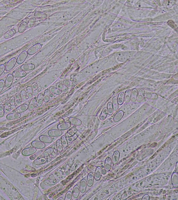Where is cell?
<instances>
[{"label": "cell", "instance_id": "6da1fadb", "mask_svg": "<svg viewBox=\"0 0 178 200\" xmlns=\"http://www.w3.org/2000/svg\"><path fill=\"white\" fill-rule=\"evenodd\" d=\"M41 48V45L40 44L37 43L32 46L28 49V54L32 55L39 51Z\"/></svg>", "mask_w": 178, "mask_h": 200}, {"label": "cell", "instance_id": "7a4b0ae2", "mask_svg": "<svg viewBox=\"0 0 178 200\" xmlns=\"http://www.w3.org/2000/svg\"><path fill=\"white\" fill-rule=\"evenodd\" d=\"M17 62V60L15 58H12L8 61L5 66V70L7 71H10L12 70Z\"/></svg>", "mask_w": 178, "mask_h": 200}, {"label": "cell", "instance_id": "3957f363", "mask_svg": "<svg viewBox=\"0 0 178 200\" xmlns=\"http://www.w3.org/2000/svg\"><path fill=\"white\" fill-rule=\"evenodd\" d=\"M28 53L27 51H24L19 55L17 59V63L19 64L23 63L28 56Z\"/></svg>", "mask_w": 178, "mask_h": 200}, {"label": "cell", "instance_id": "277c9868", "mask_svg": "<svg viewBox=\"0 0 178 200\" xmlns=\"http://www.w3.org/2000/svg\"><path fill=\"white\" fill-rule=\"evenodd\" d=\"M13 79L14 77L12 74H10L7 75L5 82V86L6 87L9 88L11 87L13 83Z\"/></svg>", "mask_w": 178, "mask_h": 200}, {"label": "cell", "instance_id": "5b68a950", "mask_svg": "<svg viewBox=\"0 0 178 200\" xmlns=\"http://www.w3.org/2000/svg\"><path fill=\"white\" fill-rule=\"evenodd\" d=\"M62 132L59 130H52L48 132V134L50 136L59 137L61 136Z\"/></svg>", "mask_w": 178, "mask_h": 200}, {"label": "cell", "instance_id": "8992f818", "mask_svg": "<svg viewBox=\"0 0 178 200\" xmlns=\"http://www.w3.org/2000/svg\"><path fill=\"white\" fill-rule=\"evenodd\" d=\"M71 124L69 123L64 122L60 124L57 126V129L58 130H63L68 129L70 127Z\"/></svg>", "mask_w": 178, "mask_h": 200}, {"label": "cell", "instance_id": "52a82bcc", "mask_svg": "<svg viewBox=\"0 0 178 200\" xmlns=\"http://www.w3.org/2000/svg\"><path fill=\"white\" fill-rule=\"evenodd\" d=\"M26 73L25 71H14L12 73L13 77L15 78H22L25 77Z\"/></svg>", "mask_w": 178, "mask_h": 200}, {"label": "cell", "instance_id": "ba28073f", "mask_svg": "<svg viewBox=\"0 0 178 200\" xmlns=\"http://www.w3.org/2000/svg\"><path fill=\"white\" fill-rule=\"evenodd\" d=\"M35 68V65L32 64L24 65L21 67V69L23 71L32 70Z\"/></svg>", "mask_w": 178, "mask_h": 200}, {"label": "cell", "instance_id": "9c48e42d", "mask_svg": "<svg viewBox=\"0 0 178 200\" xmlns=\"http://www.w3.org/2000/svg\"><path fill=\"white\" fill-rule=\"evenodd\" d=\"M21 117V114L20 113H11L8 114L6 116L7 119L9 120L18 119Z\"/></svg>", "mask_w": 178, "mask_h": 200}, {"label": "cell", "instance_id": "30bf717a", "mask_svg": "<svg viewBox=\"0 0 178 200\" xmlns=\"http://www.w3.org/2000/svg\"><path fill=\"white\" fill-rule=\"evenodd\" d=\"M28 106L27 104L22 105L16 108V112L17 113L24 112L28 109Z\"/></svg>", "mask_w": 178, "mask_h": 200}, {"label": "cell", "instance_id": "8fae6325", "mask_svg": "<svg viewBox=\"0 0 178 200\" xmlns=\"http://www.w3.org/2000/svg\"><path fill=\"white\" fill-rule=\"evenodd\" d=\"M37 105V100L35 98H33L31 100L28 105V109L29 111L34 110Z\"/></svg>", "mask_w": 178, "mask_h": 200}, {"label": "cell", "instance_id": "7c38bea8", "mask_svg": "<svg viewBox=\"0 0 178 200\" xmlns=\"http://www.w3.org/2000/svg\"><path fill=\"white\" fill-rule=\"evenodd\" d=\"M69 121L71 123L75 126H80L82 123L80 120L75 118H70L69 119Z\"/></svg>", "mask_w": 178, "mask_h": 200}, {"label": "cell", "instance_id": "4fadbf2b", "mask_svg": "<svg viewBox=\"0 0 178 200\" xmlns=\"http://www.w3.org/2000/svg\"><path fill=\"white\" fill-rule=\"evenodd\" d=\"M94 176L93 173H89L87 177V184L89 187H91L93 185L94 182Z\"/></svg>", "mask_w": 178, "mask_h": 200}, {"label": "cell", "instance_id": "5bb4252c", "mask_svg": "<svg viewBox=\"0 0 178 200\" xmlns=\"http://www.w3.org/2000/svg\"><path fill=\"white\" fill-rule=\"evenodd\" d=\"M87 186V181L84 179H83L81 181L80 186V190L81 192L84 193L86 190Z\"/></svg>", "mask_w": 178, "mask_h": 200}, {"label": "cell", "instance_id": "9a60e30c", "mask_svg": "<svg viewBox=\"0 0 178 200\" xmlns=\"http://www.w3.org/2000/svg\"><path fill=\"white\" fill-rule=\"evenodd\" d=\"M15 30L14 29L9 30L5 33L4 35V37L5 39L9 38L14 35L15 34Z\"/></svg>", "mask_w": 178, "mask_h": 200}, {"label": "cell", "instance_id": "2e32d148", "mask_svg": "<svg viewBox=\"0 0 178 200\" xmlns=\"http://www.w3.org/2000/svg\"><path fill=\"white\" fill-rule=\"evenodd\" d=\"M40 140L43 142L50 143L52 141V139L50 136H41L39 138Z\"/></svg>", "mask_w": 178, "mask_h": 200}, {"label": "cell", "instance_id": "e0dca14e", "mask_svg": "<svg viewBox=\"0 0 178 200\" xmlns=\"http://www.w3.org/2000/svg\"><path fill=\"white\" fill-rule=\"evenodd\" d=\"M26 96L28 99H30L33 97V90L32 86H29L27 87L26 90Z\"/></svg>", "mask_w": 178, "mask_h": 200}, {"label": "cell", "instance_id": "ac0fdd59", "mask_svg": "<svg viewBox=\"0 0 178 200\" xmlns=\"http://www.w3.org/2000/svg\"><path fill=\"white\" fill-rule=\"evenodd\" d=\"M33 146L39 149H42L45 147V145L44 143L41 142L34 141L32 143Z\"/></svg>", "mask_w": 178, "mask_h": 200}, {"label": "cell", "instance_id": "d6986e66", "mask_svg": "<svg viewBox=\"0 0 178 200\" xmlns=\"http://www.w3.org/2000/svg\"><path fill=\"white\" fill-rule=\"evenodd\" d=\"M34 16L35 17L38 19H46L47 17V15L46 14L43 12H35L34 14Z\"/></svg>", "mask_w": 178, "mask_h": 200}, {"label": "cell", "instance_id": "ffe728a7", "mask_svg": "<svg viewBox=\"0 0 178 200\" xmlns=\"http://www.w3.org/2000/svg\"><path fill=\"white\" fill-rule=\"evenodd\" d=\"M44 100V95L42 94H38L37 99V106L38 107L42 105Z\"/></svg>", "mask_w": 178, "mask_h": 200}, {"label": "cell", "instance_id": "44dd1931", "mask_svg": "<svg viewBox=\"0 0 178 200\" xmlns=\"http://www.w3.org/2000/svg\"><path fill=\"white\" fill-rule=\"evenodd\" d=\"M27 27V23L25 22H22L19 26L18 28V32L20 33L24 32Z\"/></svg>", "mask_w": 178, "mask_h": 200}, {"label": "cell", "instance_id": "7402d4cb", "mask_svg": "<svg viewBox=\"0 0 178 200\" xmlns=\"http://www.w3.org/2000/svg\"><path fill=\"white\" fill-rule=\"evenodd\" d=\"M80 188L79 186L76 185L74 188L73 190V196L75 198H78L80 192Z\"/></svg>", "mask_w": 178, "mask_h": 200}, {"label": "cell", "instance_id": "603a6c76", "mask_svg": "<svg viewBox=\"0 0 178 200\" xmlns=\"http://www.w3.org/2000/svg\"><path fill=\"white\" fill-rule=\"evenodd\" d=\"M51 92L49 89H47L45 91L44 94V101L45 102L47 103L49 102Z\"/></svg>", "mask_w": 178, "mask_h": 200}, {"label": "cell", "instance_id": "cb8c5ba5", "mask_svg": "<svg viewBox=\"0 0 178 200\" xmlns=\"http://www.w3.org/2000/svg\"><path fill=\"white\" fill-rule=\"evenodd\" d=\"M63 83L66 86L70 87H74L76 85V81L68 80H65L63 82Z\"/></svg>", "mask_w": 178, "mask_h": 200}, {"label": "cell", "instance_id": "d4e9b609", "mask_svg": "<svg viewBox=\"0 0 178 200\" xmlns=\"http://www.w3.org/2000/svg\"><path fill=\"white\" fill-rule=\"evenodd\" d=\"M4 112L5 113H9L11 111V106L9 100H7L5 102L4 104Z\"/></svg>", "mask_w": 178, "mask_h": 200}, {"label": "cell", "instance_id": "484cf974", "mask_svg": "<svg viewBox=\"0 0 178 200\" xmlns=\"http://www.w3.org/2000/svg\"><path fill=\"white\" fill-rule=\"evenodd\" d=\"M77 130L75 128H72L69 131H68L65 134L66 137H70L74 136L75 134L77 132Z\"/></svg>", "mask_w": 178, "mask_h": 200}, {"label": "cell", "instance_id": "4316f807", "mask_svg": "<svg viewBox=\"0 0 178 200\" xmlns=\"http://www.w3.org/2000/svg\"><path fill=\"white\" fill-rule=\"evenodd\" d=\"M36 21V18L35 17H32L29 20L27 23V28L30 29L32 28Z\"/></svg>", "mask_w": 178, "mask_h": 200}, {"label": "cell", "instance_id": "83f0119b", "mask_svg": "<svg viewBox=\"0 0 178 200\" xmlns=\"http://www.w3.org/2000/svg\"><path fill=\"white\" fill-rule=\"evenodd\" d=\"M56 87L58 89L64 92H66L68 90V88L66 85L61 83H57L56 84Z\"/></svg>", "mask_w": 178, "mask_h": 200}, {"label": "cell", "instance_id": "f1b7e54d", "mask_svg": "<svg viewBox=\"0 0 178 200\" xmlns=\"http://www.w3.org/2000/svg\"><path fill=\"white\" fill-rule=\"evenodd\" d=\"M47 158L45 157H42L37 159L35 161L34 163L36 165H40L45 163L47 161Z\"/></svg>", "mask_w": 178, "mask_h": 200}, {"label": "cell", "instance_id": "f546056e", "mask_svg": "<svg viewBox=\"0 0 178 200\" xmlns=\"http://www.w3.org/2000/svg\"><path fill=\"white\" fill-rule=\"evenodd\" d=\"M14 98L16 105H19L21 104L22 100L20 94V93L16 94H15Z\"/></svg>", "mask_w": 178, "mask_h": 200}, {"label": "cell", "instance_id": "4dcf8cb0", "mask_svg": "<svg viewBox=\"0 0 178 200\" xmlns=\"http://www.w3.org/2000/svg\"><path fill=\"white\" fill-rule=\"evenodd\" d=\"M49 90L50 92L56 95H60L61 94V90L54 87H50L49 88Z\"/></svg>", "mask_w": 178, "mask_h": 200}, {"label": "cell", "instance_id": "1f68e13d", "mask_svg": "<svg viewBox=\"0 0 178 200\" xmlns=\"http://www.w3.org/2000/svg\"><path fill=\"white\" fill-rule=\"evenodd\" d=\"M32 90H33V95L36 96L38 95V86L37 83H34L32 84Z\"/></svg>", "mask_w": 178, "mask_h": 200}, {"label": "cell", "instance_id": "d6a6232c", "mask_svg": "<svg viewBox=\"0 0 178 200\" xmlns=\"http://www.w3.org/2000/svg\"><path fill=\"white\" fill-rule=\"evenodd\" d=\"M108 114V109L106 108H104L103 109L102 111V113H101V115H100V118L101 120H104L106 118V116L107 114Z\"/></svg>", "mask_w": 178, "mask_h": 200}, {"label": "cell", "instance_id": "836d02e7", "mask_svg": "<svg viewBox=\"0 0 178 200\" xmlns=\"http://www.w3.org/2000/svg\"><path fill=\"white\" fill-rule=\"evenodd\" d=\"M56 150L58 152H61L63 150V146L62 144L61 140L58 139L56 142Z\"/></svg>", "mask_w": 178, "mask_h": 200}, {"label": "cell", "instance_id": "e575fe53", "mask_svg": "<svg viewBox=\"0 0 178 200\" xmlns=\"http://www.w3.org/2000/svg\"><path fill=\"white\" fill-rule=\"evenodd\" d=\"M101 169L100 167H98L96 170L94 178L96 180H99L101 176Z\"/></svg>", "mask_w": 178, "mask_h": 200}, {"label": "cell", "instance_id": "d590c367", "mask_svg": "<svg viewBox=\"0 0 178 200\" xmlns=\"http://www.w3.org/2000/svg\"><path fill=\"white\" fill-rule=\"evenodd\" d=\"M20 96L21 97L22 102H25L28 99L27 96H26V91L24 90H21L20 93Z\"/></svg>", "mask_w": 178, "mask_h": 200}, {"label": "cell", "instance_id": "8d00e7d4", "mask_svg": "<svg viewBox=\"0 0 178 200\" xmlns=\"http://www.w3.org/2000/svg\"><path fill=\"white\" fill-rule=\"evenodd\" d=\"M53 152H54V149L53 148H50L45 151L43 153V155L45 157L49 156L53 153Z\"/></svg>", "mask_w": 178, "mask_h": 200}, {"label": "cell", "instance_id": "74e56055", "mask_svg": "<svg viewBox=\"0 0 178 200\" xmlns=\"http://www.w3.org/2000/svg\"><path fill=\"white\" fill-rule=\"evenodd\" d=\"M61 141L63 147H66L68 146V142L67 141L66 137L65 136H63L61 137Z\"/></svg>", "mask_w": 178, "mask_h": 200}, {"label": "cell", "instance_id": "f35d334b", "mask_svg": "<svg viewBox=\"0 0 178 200\" xmlns=\"http://www.w3.org/2000/svg\"><path fill=\"white\" fill-rule=\"evenodd\" d=\"M124 93H121L119 94L118 97L117 101L119 105L123 104L124 102Z\"/></svg>", "mask_w": 178, "mask_h": 200}, {"label": "cell", "instance_id": "ab89813d", "mask_svg": "<svg viewBox=\"0 0 178 200\" xmlns=\"http://www.w3.org/2000/svg\"><path fill=\"white\" fill-rule=\"evenodd\" d=\"M9 100L11 108L12 109H14L15 108L16 105L15 102V98L13 97H11Z\"/></svg>", "mask_w": 178, "mask_h": 200}, {"label": "cell", "instance_id": "60d3db41", "mask_svg": "<svg viewBox=\"0 0 178 200\" xmlns=\"http://www.w3.org/2000/svg\"><path fill=\"white\" fill-rule=\"evenodd\" d=\"M57 182L56 180H46L44 182V183L46 185H55Z\"/></svg>", "mask_w": 178, "mask_h": 200}, {"label": "cell", "instance_id": "b9f144b4", "mask_svg": "<svg viewBox=\"0 0 178 200\" xmlns=\"http://www.w3.org/2000/svg\"><path fill=\"white\" fill-rule=\"evenodd\" d=\"M131 92L130 90H127L125 94V101L126 102H129L131 97Z\"/></svg>", "mask_w": 178, "mask_h": 200}, {"label": "cell", "instance_id": "7bdbcfd3", "mask_svg": "<svg viewBox=\"0 0 178 200\" xmlns=\"http://www.w3.org/2000/svg\"><path fill=\"white\" fill-rule=\"evenodd\" d=\"M114 109V110H117L118 109V101L117 98L115 97L113 98V100Z\"/></svg>", "mask_w": 178, "mask_h": 200}, {"label": "cell", "instance_id": "ee69618b", "mask_svg": "<svg viewBox=\"0 0 178 200\" xmlns=\"http://www.w3.org/2000/svg\"><path fill=\"white\" fill-rule=\"evenodd\" d=\"M137 94V90L134 89L133 90L131 95V99L132 101H135L136 99V95Z\"/></svg>", "mask_w": 178, "mask_h": 200}, {"label": "cell", "instance_id": "f6af8a7d", "mask_svg": "<svg viewBox=\"0 0 178 200\" xmlns=\"http://www.w3.org/2000/svg\"><path fill=\"white\" fill-rule=\"evenodd\" d=\"M78 135L76 133L74 136H72V137L68 138V139H67V141L69 142H72L78 138Z\"/></svg>", "mask_w": 178, "mask_h": 200}, {"label": "cell", "instance_id": "bcb514c9", "mask_svg": "<svg viewBox=\"0 0 178 200\" xmlns=\"http://www.w3.org/2000/svg\"><path fill=\"white\" fill-rule=\"evenodd\" d=\"M108 114L110 115H112L113 113V109L112 108V104L111 103H109L108 104Z\"/></svg>", "mask_w": 178, "mask_h": 200}, {"label": "cell", "instance_id": "7dc6e473", "mask_svg": "<svg viewBox=\"0 0 178 200\" xmlns=\"http://www.w3.org/2000/svg\"><path fill=\"white\" fill-rule=\"evenodd\" d=\"M80 162L79 160H77L76 161H75L74 162V163L72 164V166L70 168V170L72 171H74L75 170L76 168V166L78 165L79 164Z\"/></svg>", "mask_w": 178, "mask_h": 200}, {"label": "cell", "instance_id": "c3c4849f", "mask_svg": "<svg viewBox=\"0 0 178 200\" xmlns=\"http://www.w3.org/2000/svg\"><path fill=\"white\" fill-rule=\"evenodd\" d=\"M145 96L148 98L156 99L157 98V95L154 94H145Z\"/></svg>", "mask_w": 178, "mask_h": 200}, {"label": "cell", "instance_id": "681fc988", "mask_svg": "<svg viewBox=\"0 0 178 200\" xmlns=\"http://www.w3.org/2000/svg\"><path fill=\"white\" fill-rule=\"evenodd\" d=\"M4 108L3 105H0V118H2L4 114Z\"/></svg>", "mask_w": 178, "mask_h": 200}, {"label": "cell", "instance_id": "f907efd6", "mask_svg": "<svg viewBox=\"0 0 178 200\" xmlns=\"http://www.w3.org/2000/svg\"><path fill=\"white\" fill-rule=\"evenodd\" d=\"M143 90H140V93H139V96H138L137 99L139 101H140L143 98V97L144 93V91H143Z\"/></svg>", "mask_w": 178, "mask_h": 200}, {"label": "cell", "instance_id": "816d5d0a", "mask_svg": "<svg viewBox=\"0 0 178 200\" xmlns=\"http://www.w3.org/2000/svg\"><path fill=\"white\" fill-rule=\"evenodd\" d=\"M72 194L71 192L69 191L66 193V195L65 198V200H71L72 197Z\"/></svg>", "mask_w": 178, "mask_h": 200}, {"label": "cell", "instance_id": "f5cc1de1", "mask_svg": "<svg viewBox=\"0 0 178 200\" xmlns=\"http://www.w3.org/2000/svg\"><path fill=\"white\" fill-rule=\"evenodd\" d=\"M5 86V81L3 80H0V93L2 92Z\"/></svg>", "mask_w": 178, "mask_h": 200}, {"label": "cell", "instance_id": "db71d44e", "mask_svg": "<svg viewBox=\"0 0 178 200\" xmlns=\"http://www.w3.org/2000/svg\"><path fill=\"white\" fill-rule=\"evenodd\" d=\"M5 70V66L3 64L0 65V76L4 73Z\"/></svg>", "mask_w": 178, "mask_h": 200}, {"label": "cell", "instance_id": "11a10c76", "mask_svg": "<svg viewBox=\"0 0 178 200\" xmlns=\"http://www.w3.org/2000/svg\"><path fill=\"white\" fill-rule=\"evenodd\" d=\"M64 200V199H63V198H62V197H61V198H60L59 199H58V200Z\"/></svg>", "mask_w": 178, "mask_h": 200}]
</instances>
